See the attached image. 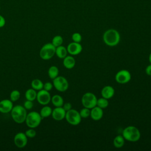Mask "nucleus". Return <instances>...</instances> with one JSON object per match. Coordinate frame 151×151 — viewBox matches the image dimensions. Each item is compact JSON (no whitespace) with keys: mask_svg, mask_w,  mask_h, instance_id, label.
Returning <instances> with one entry per match:
<instances>
[{"mask_svg":"<svg viewBox=\"0 0 151 151\" xmlns=\"http://www.w3.org/2000/svg\"><path fill=\"white\" fill-rule=\"evenodd\" d=\"M103 40L107 45L114 47L119 43L120 35L119 32L115 29H109L103 34Z\"/></svg>","mask_w":151,"mask_h":151,"instance_id":"obj_1","label":"nucleus"},{"mask_svg":"<svg viewBox=\"0 0 151 151\" xmlns=\"http://www.w3.org/2000/svg\"><path fill=\"white\" fill-rule=\"evenodd\" d=\"M27 115V110L24 106L21 105H16L14 106L11 111V116L12 120L18 124H21L25 122Z\"/></svg>","mask_w":151,"mask_h":151,"instance_id":"obj_2","label":"nucleus"},{"mask_svg":"<svg viewBox=\"0 0 151 151\" xmlns=\"http://www.w3.org/2000/svg\"><path fill=\"white\" fill-rule=\"evenodd\" d=\"M122 136L126 140L135 142L140 139L141 134L139 130L136 127L129 126L123 130Z\"/></svg>","mask_w":151,"mask_h":151,"instance_id":"obj_3","label":"nucleus"},{"mask_svg":"<svg viewBox=\"0 0 151 151\" xmlns=\"http://www.w3.org/2000/svg\"><path fill=\"white\" fill-rule=\"evenodd\" d=\"M42 119L40 113L32 111L27 113L25 122L28 127L34 129L40 124Z\"/></svg>","mask_w":151,"mask_h":151,"instance_id":"obj_4","label":"nucleus"},{"mask_svg":"<svg viewBox=\"0 0 151 151\" xmlns=\"http://www.w3.org/2000/svg\"><path fill=\"white\" fill-rule=\"evenodd\" d=\"M55 47L52 43H47L44 44L40 49V56L44 60H48L53 57L55 54Z\"/></svg>","mask_w":151,"mask_h":151,"instance_id":"obj_5","label":"nucleus"},{"mask_svg":"<svg viewBox=\"0 0 151 151\" xmlns=\"http://www.w3.org/2000/svg\"><path fill=\"white\" fill-rule=\"evenodd\" d=\"M65 119L69 124L76 126L80 123L82 118L77 110L71 109L66 111Z\"/></svg>","mask_w":151,"mask_h":151,"instance_id":"obj_6","label":"nucleus"},{"mask_svg":"<svg viewBox=\"0 0 151 151\" xmlns=\"http://www.w3.org/2000/svg\"><path fill=\"white\" fill-rule=\"evenodd\" d=\"M97 99L96 95L91 92L84 93L81 98V103L84 107L91 109L97 104Z\"/></svg>","mask_w":151,"mask_h":151,"instance_id":"obj_7","label":"nucleus"},{"mask_svg":"<svg viewBox=\"0 0 151 151\" xmlns=\"http://www.w3.org/2000/svg\"><path fill=\"white\" fill-rule=\"evenodd\" d=\"M52 84L54 88L60 92H64L68 88V82L63 76H57L52 80Z\"/></svg>","mask_w":151,"mask_h":151,"instance_id":"obj_8","label":"nucleus"},{"mask_svg":"<svg viewBox=\"0 0 151 151\" xmlns=\"http://www.w3.org/2000/svg\"><path fill=\"white\" fill-rule=\"evenodd\" d=\"M51 97L49 91H46L43 88L38 91L37 93L36 100L39 104L42 106L47 105L49 104V103L51 101Z\"/></svg>","mask_w":151,"mask_h":151,"instance_id":"obj_9","label":"nucleus"},{"mask_svg":"<svg viewBox=\"0 0 151 151\" xmlns=\"http://www.w3.org/2000/svg\"><path fill=\"white\" fill-rule=\"evenodd\" d=\"M131 74L127 70H121L119 71L116 76L115 80L119 84H126L131 80Z\"/></svg>","mask_w":151,"mask_h":151,"instance_id":"obj_10","label":"nucleus"},{"mask_svg":"<svg viewBox=\"0 0 151 151\" xmlns=\"http://www.w3.org/2000/svg\"><path fill=\"white\" fill-rule=\"evenodd\" d=\"M14 142L15 146L18 148L24 147L28 142V137L25 135V133L18 132L17 133L14 138Z\"/></svg>","mask_w":151,"mask_h":151,"instance_id":"obj_11","label":"nucleus"},{"mask_svg":"<svg viewBox=\"0 0 151 151\" xmlns=\"http://www.w3.org/2000/svg\"><path fill=\"white\" fill-rule=\"evenodd\" d=\"M67 50L68 53L70 55H76L81 53L83 50V47L80 42H72L67 45Z\"/></svg>","mask_w":151,"mask_h":151,"instance_id":"obj_12","label":"nucleus"},{"mask_svg":"<svg viewBox=\"0 0 151 151\" xmlns=\"http://www.w3.org/2000/svg\"><path fill=\"white\" fill-rule=\"evenodd\" d=\"M65 113L66 111L63 107H55V108L52 110L51 116L55 120L60 121L65 119Z\"/></svg>","mask_w":151,"mask_h":151,"instance_id":"obj_13","label":"nucleus"},{"mask_svg":"<svg viewBox=\"0 0 151 151\" xmlns=\"http://www.w3.org/2000/svg\"><path fill=\"white\" fill-rule=\"evenodd\" d=\"M13 107L12 101L10 99H4L0 101V112L2 113L11 112Z\"/></svg>","mask_w":151,"mask_h":151,"instance_id":"obj_14","label":"nucleus"},{"mask_svg":"<svg viewBox=\"0 0 151 151\" xmlns=\"http://www.w3.org/2000/svg\"><path fill=\"white\" fill-rule=\"evenodd\" d=\"M90 116L93 120H100L103 116V110L102 109L96 106L93 108L91 109Z\"/></svg>","mask_w":151,"mask_h":151,"instance_id":"obj_15","label":"nucleus"},{"mask_svg":"<svg viewBox=\"0 0 151 151\" xmlns=\"http://www.w3.org/2000/svg\"><path fill=\"white\" fill-rule=\"evenodd\" d=\"M114 92V89L113 87L110 86H106L102 88L101 94L103 97L106 99H110L113 97Z\"/></svg>","mask_w":151,"mask_h":151,"instance_id":"obj_16","label":"nucleus"},{"mask_svg":"<svg viewBox=\"0 0 151 151\" xmlns=\"http://www.w3.org/2000/svg\"><path fill=\"white\" fill-rule=\"evenodd\" d=\"M63 65L67 69H72L76 65V60L71 55H67L63 58Z\"/></svg>","mask_w":151,"mask_h":151,"instance_id":"obj_17","label":"nucleus"},{"mask_svg":"<svg viewBox=\"0 0 151 151\" xmlns=\"http://www.w3.org/2000/svg\"><path fill=\"white\" fill-rule=\"evenodd\" d=\"M67 47L64 46L60 45L55 48V55L61 59H63L67 55Z\"/></svg>","mask_w":151,"mask_h":151,"instance_id":"obj_18","label":"nucleus"},{"mask_svg":"<svg viewBox=\"0 0 151 151\" xmlns=\"http://www.w3.org/2000/svg\"><path fill=\"white\" fill-rule=\"evenodd\" d=\"M51 101L55 107H62L64 104L63 98L58 94L54 95L51 99Z\"/></svg>","mask_w":151,"mask_h":151,"instance_id":"obj_19","label":"nucleus"},{"mask_svg":"<svg viewBox=\"0 0 151 151\" xmlns=\"http://www.w3.org/2000/svg\"><path fill=\"white\" fill-rule=\"evenodd\" d=\"M37 91L32 88H28L25 93V97L26 100L30 101H34L37 97Z\"/></svg>","mask_w":151,"mask_h":151,"instance_id":"obj_20","label":"nucleus"},{"mask_svg":"<svg viewBox=\"0 0 151 151\" xmlns=\"http://www.w3.org/2000/svg\"><path fill=\"white\" fill-rule=\"evenodd\" d=\"M125 142V139L122 135H118L113 139V145L116 148L122 147Z\"/></svg>","mask_w":151,"mask_h":151,"instance_id":"obj_21","label":"nucleus"},{"mask_svg":"<svg viewBox=\"0 0 151 151\" xmlns=\"http://www.w3.org/2000/svg\"><path fill=\"white\" fill-rule=\"evenodd\" d=\"M58 74L59 70L57 66L52 65L48 70V75L49 77L52 80L54 79L57 76H58Z\"/></svg>","mask_w":151,"mask_h":151,"instance_id":"obj_22","label":"nucleus"},{"mask_svg":"<svg viewBox=\"0 0 151 151\" xmlns=\"http://www.w3.org/2000/svg\"><path fill=\"white\" fill-rule=\"evenodd\" d=\"M52 110V109L50 106H48L47 105H45L43 107L41 108L40 114L42 119L48 117L51 115Z\"/></svg>","mask_w":151,"mask_h":151,"instance_id":"obj_23","label":"nucleus"},{"mask_svg":"<svg viewBox=\"0 0 151 151\" xmlns=\"http://www.w3.org/2000/svg\"><path fill=\"white\" fill-rule=\"evenodd\" d=\"M31 88H32L33 89L35 90L36 91H39L43 88L44 83L41 80L36 78V79H34L31 81Z\"/></svg>","mask_w":151,"mask_h":151,"instance_id":"obj_24","label":"nucleus"},{"mask_svg":"<svg viewBox=\"0 0 151 151\" xmlns=\"http://www.w3.org/2000/svg\"><path fill=\"white\" fill-rule=\"evenodd\" d=\"M96 106L99 107L100 108H101L102 109H106L109 106L108 99H105V98H104L103 97H101V98L97 99Z\"/></svg>","mask_w":151,"mask_h":151,"instance_id":"obj_25","label":"nucleus"},{"mask_svg":"<svg viewBox=\"0 0 151 151\" xmlns=\"http://www.w3.org/2000/svg\"><path fill=\"white\" fill-rule=\"evenodd\" d=\"M63 42V38L61 35H55L53 37L52 39V44L55 47H57L60 45H61Z\"/></svg>","mask_w":151,"mask_h":151,"instance_id":"obj_26","label":"nucleus"},{"mask_svg":"<svg viewBox=\"0 0 151 151\" xmlns=\"http://www.w3.org/2000/svg\"><path fill=\"white\" fill-rule=\"evenodd\" d=\"M20 92L18 90H14L10 93V100L14 102L17 101L20 98Z\"/></svg>","mask_w":151,"mask_h":151,"instance_id":"obj_27","label":"nucleus"},{"mask_svg":"<svg viewBox=\"0 0 151 151\" xmlns=\"http://www.w3.org/2000/svg\"><path fill=\"white\" fill-rule=\"evenodd\" d=\"M80 114L81 117V118H87L88 117L90 116V110L88 108L86 107H84L83 109H82L79 112Z\"/></svg>","mask_w":151,"mask_h":151,"instance_id":"obj_28","label":"nucleus"},{"mask_svg":"<svg viewBox=\"0 0 151 151\" xmlns=\"http://www.w3.org/2000/svg\"><path fill=\"white\" fill-rule=\"evenodd\" d=\"M25 134L28 138H34L36 136V131L34 128H29L25 131Z\"/></svg>","mask_w":151,"mask_h":151,"instance_id":"obj_29","label":"nucleus"},{"mask_svg":"<svg viewBox=\"0 0 151 151\" xmlns=\"http://www.w3.org/2000/svg\"><path fill=\"white\" fill-rule=\"evenodd\" d=\"M71 38L73 41V42H80L82 40V36L78 32H74Z\"/></svg>","mask_w":151,"mask_h":151,"instance_id":"obj_30","label":"nucleus"},{"mask_svg":"<svg viewBox=\"0 0 151 151\" xmlns=\"http://www.w3.org/2000/svg\"><path fill=\"white\" fill-rule=\"evenodd\" d=\"M23 106L24 107V108L26 110H31L34 106L33 101L26 100V101H25V102L24 103V106Z\"/></svg>","mask_w":151,"mask_h":151,"instance_id":"obj_31","label":"nucleus"},{"mask_svg":"<svg viewBox=\"0 0 151 151\" xmlns=\"http://www.w3.org/2000/svg\"><path fill=\"white\" fill-rule=\"evenodd\" d=\"M52 87H53V84L50 82H46L44 84V86H43V89L48 91H51Z\"/></svg>","mask_w":151,"mask_h":151,"instance_id":"obj_32","label":"nucleus"},{"mask_svg":"<svg viewBox=\"0 0 151 151\" xmlns=\"http://www.w3.org/2000/svg\"><path fill=\"white\" fill-rule=\"evenodd\" d=\"M62 107H63V109H64L66 111L72 109V105H71V104L70 103H64Z\"/></svg>","mask_w":151,"mask_h":151,"instance_id":"obj_33","label":"nucleus"},{"mask_svg":"<svg viewBox=\"0 0 151 151\" xmlns=\"http://www.w3.org/2000/svg\"><path fill=\"white\" fill-rule=\"evenodd\" d=\"M5 23H6V21L5 18L2 15H0V28L4 27L5 25Z\"/></svg>","mask_w":151,"mask_h":151,"instance_id":"obj_34","label":"nucleus"},{"mask_svg":"<svg viewBox=\"0 0 151 151\" xmlns=\"http://www.w3.org/2000/svg\"><path fill=\"white\" fill-rule=\"evenodd\" d=\"M145 71L147 75L148 76H151V64L148 65L145 69Z\"/></svg>","mask_w":151,"mask_h":151,"instance_id":"obj_35","label":"nucleus"},{"mask_svg":"<svg viewBox=\"0 0 151 151\" xmlns=\"http://www.w3.org/2000/svg\"><path fill=\"white\" fill-rule=\"evenodd\" d=\"M149 60L150 63L151 64V52H150V55H149Z\"/></svg>","mask_w":151,"mask_h":151,"instance_id":"obj_36","label":"nucleus"},{"mask_svg":"<svg viewBox=\"0 0 151 151\" xmlns=\"http://www.w3.org/2000/svg\"><path fill=\"white\" fill-rule=\"evenodd\" d=\"M0 10H1V5H0Z\"/></svg>","mask_w":151,"mask_h":151,"instance_id":"obj_37","label":"nucleus"}]
</instances>
